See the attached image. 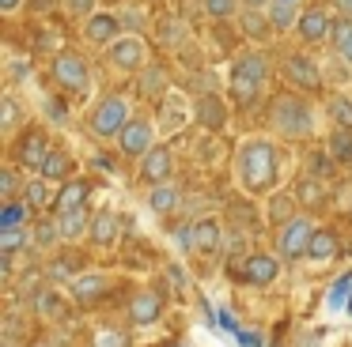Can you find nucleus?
I'll list each match as a JSON object with an SVG mask.
<instances>
[{"label": "nucleus", "instance_id": "nucleus-8", "mask_svg": "<svg viewBox=\"0 0 352 347\" xmlns=\"http://www.w3.org/2000/svg\"><path fill=\"white\" fill-rule=\"evenodd\" d=\"M107 60H110V68H118V72L140 75L148 68V42L140 34H125L107 49Z\"/></svg>", "mask_w": 352, "mask_h": 347}, {"label": "nucleus", "instance_id": "nucleus-44", "mask_svg": "<svg viewBox=\"0 0 352 347\" xmlns=\"http://www.w3.org/2000/svg\"><path fill=\"white\" fill-rule=\"evenodd\" d=\"M46 279H54V283H72V264L69 261H54V264H46Z\"/></svg>", "mask_w": 352, "mask_h": 347}, {"label": "nucleus", "instance_id": "nucleus-2", "mask_svg": "<svg viewBox=\"0 0 352 347\" xmlns=\"http://www.w3.org/2000/svg\"><path fill=\"white\" fill-rule=\"evenodd\" d=\"M265 80H269V60L265 53L250 49V53H239L235 60H231V95H235L239 106H254L261 98V91H265Z\"/></svg>", "mask_w": 352, "mask_h": 347}, {"label": "nucleus", "instance_id": "nucleus-43", "mask_svg": "<svg viewBox=\"0 0 352 347\" xmlns=\"http://www.w3.org/2000/svg\"><path fill=\"white\" fill-rule=\"evenodd\" d=\"M16 193H19V178H16L12 166H4V170H0V196H4V200H16Z\"/></svg>", "mask_w": 352, "mask_h": 347}, {"label": "nucleus", "instance_id": "nucleus-26", "mask_svg": "<svg viewBox=\"0 0 352 347\" xmlns=\"http://www.w3.org/2000/svg\"><path fill=\"white\" fill-rule=\"evenodd\" d=\"M178 200H182V196H178V189L170 185V181L148 189V211H152V215H170V211L178 208Z\"/></svg>", "mask_w": 352, "mask_h": 347}, {"label": "nucleus", "instance_id": "nucleus-39", "mask_svg": "<svg viewBox=\"0 0 352 347\" xmlns=\"http://www.w3.org/2000/svg\"><path fill=\"white\" fill-rule=\"evenodd\" d=\"M38 317H46V321H57V317L65 313V298H61V291H42L38 294Z\"/></svg>", "mask_w": 352, "mask_h": 347}, {"label": "nucleus", "instance_id": "nucleus-22", "mask_svg": "<svg viewBox=\"0 0 352 347\" xmlns=\"http://www.w3.org/2000/svg\"><path fill=\"white\" fill-rule=\"evenodd\" d=\"M299 4L296 0H273L269 4V23H273V30L276 34H288V30H296L299 27Z\"/></svg>", "mask_w": 352, "mask_h": 347}, {"label": "nucleus", "instance_id": "nucleus-13", "mask_svg": "<svg viewBox=\"0 0 352 347\" xmlns=\"http://www.w3.org/2000/svg\"><path fill=\"white\" fill-rule=\"evenodd\" d=\"M329 30H333V19H329V12H326V8H307V12L299 15L296 34L303 38L307 45H314V42H326V38H329Z\"/></svg>", "mask_w": 352, "mask_h": 347}, {"label": "nucleus", "instance_id": "nucleus-34", "mask_svg": "<svg viewBox=\"0 0 352 347\" xmlns=\"http://www.w3.org/2000/svg\"><path fill=\"white\" fill-rule=\"evenodd\" d=\"M329 121L337 125V132H352V98L349 95L329 98Z\"/></svg>", "mask_w": 352, "mask_h": 347}, {"label": "nucleus", "instance_id": "nucleus-46", "mask_svg": "<svg viewBox=\"0 0 352 347\" xmlns=\"http://www.w3.org/2000/svg\"><path fill=\"white\" fill-rule=\"evenodd\" d=\"M175 241H178V249H182V253H190V249H193V226L178 230V234H175Z\"/></svg>", "mask_w": 352, "mask_h": 347}, {"label": "nucleus", "instance_id": "nucleus-37", "mask_svg": "<svg viewBox=\"0 0 352 347\" xmlns=\"http://www.w3.org/2000/svg\"><path fill=\"white\" fill-rule=\"evenodd\" d=\"M129 344H133V336L125 328H114V324H102L91 336V347H129Z\"/></svg>", "mask_w": 352, "mask_h": 347}, {"label": "nucleus", "instance_id": "nucleus-14", "mask_svg": "<svg viewBox=\"0 0 352 347\" xmlns=\"http://www.w3.org/2000/svg\"><path fill=\"white\" fill-rule=\"evenodd\" d=\"M170 170H175V155H170V147H163V143L140 158V178L152 181V185H163V181L170 178Z\"/></svg>", "mask_w": 352, "mask_h": 347}, {"label": "nucleus", "instance_id": "nucleus-45", "mask_svg": "<svg viewBox=\"0 0 352 347\" xmlns=\"http://www.w3.org/2000/svg\"><path fill=\"white\" fill-rule=\"evenodd\" d=\"M46 196H50V193H46V181H42V178L31 181V185L23 189V200L31 204V208H42V204H46Z\"/></svg>", "mask_w": 352, "mask_h": 347}, {"label": "nucleus", "instance_id": "nucleus-12", "mask_svg": "<svg viewBox=\"0 0 352 347\" xmlns=\"http://www.w3.org/2000/svg\"><path fill=\"white\" fill-rule=\"evenodd\" d=\"M186 121H190V102H186V95L170 91V95L163 98V113L155 117L160 136H170V132H178V128H186Z\"/></svg>", "mask_w": 352, "mask_h": 347}, {"label": "nucleus", "instance_id": "nucleus-29", "mask_svg": "<svg viewBox=\"0 0 352 347\" xmlns=\"http://www.w3.org/2000/svg\"><path fill=\"white\" fill-rule=\"evenodd\" d=\"M31 241H34V249H42V253H50V249H57L61 246V230H57V219H38V223L31 226Z\"/></svg>", "mask_w": 352, "mask_h": 347}, {"label": "nucleus", "instance_id": "nucleus-25", "mask_svg": "<svg viewBox=\"0 0 352 347\" xmlns=\"http://www.w3.org/2000/svg\"><path fill=\"white\" fill-rule=\"evenodd\" d=\"M137 83H140V95L144 98H167L170 95V80L160 64H148L144 72L137 75Z\"/></svg>", "mask_w": 352, "mask_h": 347}, {"label": "nucleus", "instance_id": "nucleus-48", "mask_svg": "<svg viewBox=\"0 0 352 347\" xmlns=\"http://www.w3.org/2000/svg\"><path fill=\"white\" fill-rule=\"evenodd\" d=\"M239 4H243L246 12H269V4H273V0H239Z\"/></svg>", "mask_w": 352, "mask_h": 347}, {"label": "nucleus", "instance_id": "nucleus-41", "mask_svg": "<svg viewBox=\"0 0 352 347\" xmlns=\"http://www.w3.org/2000/svg\"><path fill=\"white\" fill-rule=\"evenodd\" d=\"M243 12L239 0H205V15L208 19H231V15Z\"/></svg>", "mask_w": 352, "mask_h": 347}, {"label": "nucleus", "instance_id": "nucleus-9", "mask_svg": "<svg viewBox=\"0 0 352 347\" xmlns=\"http://www.w3.org/2000/svg\"><path fill=\"white\" fill-rule=\"evenodd\" d=\"M284 276V261L276 253H250L239 268V279L250 287H273Z\"/></svg>", "mask_w": 352, "mask_h": 347}, {"label": "nucleus", "instance_id": "nucleus-3", "mask_svg": "<svg viewBox=\"0 0 352 347\" xmlns=\"http://www.w3.org/2000/svg\"><path fill=\"white\" fill-rule=\"evenodd\" d=\"M273 128L280 140H311L318 117H314V106L299 95H280L273 102Z\"/></svg>", "mask_w": 352, "mask_h": 347}, {"label": "nucleus", "instance_id": "nucleus-20", "mask_svg": "<svg viewBox=\"0 0 352 347\" xmlns=\"http://www.w3.org/2000/svg\"><path fill=\"white\" fill-rule=\"evenodd\" d=\"M69 170H72V158H69V151H61V147H50L46 151V158H42V166H38V178L42 181H72L69 178Z\"/></svg>", "mask_w": 352, "mask_h": 347}, {"label": "nucleus", "instance_id": "nucleus-33", "mask_svg": "<svg viewBox=\"0 0 352 347\" xmlns=\"http://www.w3.org/2000/svg\"><path fill=\"white\" fill-rule=\"evenodd\" d=\"M337 249H341V238H337L333 230H326V226H318V234H314V241H311V253H307V261H329Z\"/></svg>", "mask_w": 352, "mask_h": 347}, {"label": "nucleus", "instance_id": "nucleus-11", "mask_svg": "<svg viewBox=\"0 0 352 347\" xmlns=\"http://www.w3.org/2000/svg\"><path fill=\"white\" fill-rule=\"evenodd\" d=\"M125 34H129V30H122V19L110 15V12H99V15H91V19L84 23V42L99 45V49H110V45H114L118 38H125Z\"/></svg>", "mask_w": 352, "mask_h": 347}, {"label": "nucleus", "instance_id": "nucleus-51", "mask_svg": "<svg viewBox=\"0 0 352 347\" xmlns=\"http://www.w3.org/2000/svg\"><path fill=\"white\" fill-rule=\"evenodd\" d=\"M303 185H307V189H299V196H307V200L314 204V200H318L322 193H318V189H314V181H303Z\"/></svg>", "mask_w": 352, "mask_h": 347}, {"label": "nucleus", "instance_id": "nucleus-42", "mask_svg": "<svg viewBox=\"0 0 352 347\" xmlns=\"http://www.w3.org/2000/svg\"><path fill=\"white\" fill-rule=\"evenodd\" d=\"M61 4H65V12H69V15H80V19H91V15H99L102 12V8H99V0H61Z\"/></svg>", "mask_w": 352, "mask_h": 347}, {"label": "nucleus", "instance_id": "nucleus-18", "mask_svg": "<svg viewBox=\"0 0 352 347\" xmlns=\"http://www.w3.org/2000/svg\"><path fill=\"white\" fill-rule=\"evenodd\" d=\"M220 246H223V226L216 223L212 215L197 219V223H193V249H197V253H216Z\"/></svg>", "mask_w": 352, "mask_h": 347}, {"label": "nucleus", "instance_id": "nucleus-47", "mask_svg": "<svg viewBox=\"0 0 352 347\" xmlns=\"http://www.w3.org/2000/svg\"><path fill=\"white\" fill-rule=\"evenodd\" d=\"M12 75H16V80H31L34 75V68H27V60H12V68H8Z\"/></svg>", "mask_w": 352, "mask_h": 347}, {"label": "nucleus", "instance_id": "nucleus-4", "mask_svg": "<svg viewBox=\"0 0 352 347\" xmlns=\"http://www.w3.org/2000/svg\"><path fill=\"white\" fill-rule=\"evenodd\" d=\"M137 117L133 113V102L125 95H102L99 102L87 110V132L95 140H122L125 125Z\"/></svg>", "mask_w": 352, "mask_h": 347}, {"label": "nucleus", "instance_id": "nucleus-28", "mask_svg": "<svg viewBox=\"0 0 352 347\" xmlns=\"http://www.w3.org/2000/svg\"><path fill=\"white\" fill-rule=\"evenodd\" d=\"M329 45H333V57L349 60L352 64V19H333V30H329Z\"/></svg>", "mask_w": 352, "mask_h": 347}, {"label": "nucleus", "instance_id": "nucleus-30", "mask_svg": "<svg viewBox=\"0 0 352 347\" xmlns=\"http://www.w3.org/2000/svg\"><path fill=\"white\" fill-rule=\"evenodd\" d=\"M265 211H269V223H276V226L292 223V219L299 215V211H296V196H292V193H273Z\"/></svg>", "mask_w": 352, "mask_h": 347}, {"label": "nucleus", "instance_id": "nucleus-32", "mask_svg": "<svg viewBox=\"0 0 352 347\" xmlns=\"http://www.w3.org/2000/svg\"><path fill=\"white\" fill-rule=\"evenodd\" d=\"M31 204L27 200H4L0 208V230H16V226H27V215H31Z\"/></svg>", "mask_w": 352, "mask_h": 347}, {"label": "nucleus", "instance_id": "nucleus-49", "mask_svg": "<svg viewBox=\"0 0 352 347\" xmlns=\"http://www.w3.org/2000/svg\"><path fill=\"white\" fill-rule=\"evenodd\" d=\"M333 12L341 15V19H352V0H333Z\"/></svg>", "mask_w": 352, "mask_h": 347}, {"label": "nucleus", "instance_id": "nucleus-7", "mask_svg": "<svg viewBox=\"0 0 352 347\" xmlns=\"http://www.w3.org/2000/svg\"><path fill=\"white\" fill-rule=\"evenodd\" d=\"M118 147L129 158H144L148 151H155L160 147V125H155V117H133L129 125H125Z\"/></svg>", "mask_w": 352, "mask_h": 347}, {"label": "nucleus", "instance_id": "nucleus-31", "mask_svg": "<svg viewBox=\"0 0 352 347\" xmlns=\"http://www.w3.org/2000/svg\"><path fill=\"white\" fill-rule=\"evenodd\" d=\"M46 151H50L46 136H42V132H31V136L23 140V147H19V163H23V166H31V170H38V166H42V158H46Z\"/></svg>", "mask_w": 352, "mask_h": 347}, {"label": "nucleus", "instance_id": "nucleus-53", "mask_svg": "<svg viewBox=\"0 0 352 347\" xmlns=\"http://www.w3.org/2000/svg\"><path fill=\"white\" fill-rule=\"evenodd\" d=\"M175 347H182V344H175Z\"/></svg>", "mask_w": 352, "mask_h": 347}, {"label": "nucleus", "instance_id": "nucleus-10", "mask_svg": "<svg viewBox=\"0 0 352 347\" xmlns=\"http://www.w3.org/2000/svg\"><path fill=\"white\" fill-rule=\"evenodd\" d=\"M280 68H284V80H288L292 87L318 91L322 83H326V72H322V64H318L314 57H307V53H288Z\"/></svg>", "mask_w": 352, "mask_h": 347}, {"label": "nucleus", "instance_id": "nucleus-1", "mask_svg": "<svg viewBox=\"0 0 352 347\" xmlns=\"http://www.w3.org/2000/svg\"><path fill=\"white\" fill-rule=\"evenodd\" d=\"M235 185L246 196H273L280 185V147L269 136H243L235 143Z\"/></svg>", "mask_w": 352, "mask_h": 347}, {"label": "nucleus", "instance_id": "nucleus-5", "mask_svg": "<svg viewBox=\"0 0 352 347\" xmlns=\"http://www.w3.org/2000/svg\"><path fill=\"white\" fill-rule=\"evenodd\" d=\"M314 234H318L314 219L299 211L292 223H284L280 230H276V256H280V261H303V256L311 253Z\"/></svg>", "mask_w": 352, "mask_h": 347}, {"label": "nucleus", "instance_id": "nucleus-15", "mask_svg": "<svg viewBox=\"0 0 352 347\" xmlns=\"http://www.w3.org/2000/svg\"><path fill=\"white\" fill-rule=\"evenodd\" d=\"M87 196H91V181L87 178H72L61 185V193L54 196V211L65 215V211H76V208H87Z\"/></svg>", "mask_w": 352, "mask_h": 347}, {"label": "nucleus", "instance_id": "nucleus-16", "mask_svg": "<svg viewBox=\"0 0 352 347\" xmlns=\"http://www.w3.org/2000/svg\"><path fill=\"white\" fill-rule=\"evenodd\" d=\"M152 30H155V42H160L163 49H182L186 38H190V27H186L182 15H160Z\"/></svg>", "mask_w": 352, "mask_h": 347}, {"label": "nucleus", "instance_id": "nucleus-27", "mask_svg": "<svg viewBox=\"0 0 352 347\" xmlns=\"http://www.w3.org/2000/svg\"><path fill=\"white\" fill-rule=\"evenodd\" d=\"M223 121H228V110H223L220 98H216V95L201 98V102H197V125L212 132V128H223Z\"/></svg>", "mask_w": 352, "mask_h": 347}, {"label": "nucleus", "instance_id": "nucleus-23", "mask_svg": "<svg viewBox=\"0 0 352 347\" xmlns=\"http://www.w3.org/2000/svg\"><path fill=\"white\" fill-rule=\"evenodd\" d=\"M72 298L76 302H87V298H99L102 291H107V276L102 272H76V279L69 283Z\"/></svg>", "mask_w": 352, "mask_h": 347}, {"label": "nucleus", "instance_id": "nucleus-50", "mask_svg": "<svg viewBox=\"0 0 352 347\" xmlns=\"http://www.w3.org/2000/svg\"><path fill=\"white\" fill-rule=\"evenodd\" d=\"M19 8H23V0H0V12L4 15H16Z\"/></svg>", "mask_w": 352, "mask_h": 347}, {"label": "nucleus", "instance_id": "nucleus-19", "mask_svg": "<svg viewBox=\"0 0 352 347\" xmlns=\"http://www.w3.org/2000/svg\"><path fill=\"white\" fill-rule=\"evenodd\" d=\"M118 234H122V219H118L114 211H95V219H91V246L110 249L118 241Z\"/></svg>", "mask_w": 352, "mask_h": 347}, {"label": "nucleus", "instance_id": "nucleus-17", "mask_svg": "<svg viewBox=\"0 0 352 347\" xmlns=\"http://www.w3.org/2000/svg\"><path fill=\"white\" fill-rule=\"evenodd\" d=\"M160 313H163V298L155 291H137L133 294V302H129V321L133 324H155L160 321Z\"/></svg>", "mask_w": 352, "mask_h": 347}, {"label": "nucleus", "instance_id": "nucleus-40", "mask_svg": "<svg viewBox=\"0 0 352 347\" xmlns=\"http://www.w3.org/2000/svg\"><path fill=\"white\" fill-rule=\"evenodd\" d=\"M322 72H326V80L337 83V87H349V83H352V64H349V60H341V57H333Z\"/></svg>", "mask_w": 352, "mask_h": 347}, {"label": "nucleus", "instance_id": "nucleus-38", "mask_svg": "<svg viewBox=\"0 0 352 347\" xmlns=\"http://www.w3.org/2000/svg\"><path fill=\"white\" fill-rule=\"evenodd\" d=\"M329 155H333V163L341 166H352V132H329Z\"/></svg>", "mask_w": 352, "mask_h": 347}, {"label": "nucleus", "instance_id": "nucleus-24", "mask_svg": "<svg viewBox=\"0 0 352 347\" xmlns=\"http://www.w3.org/2000/svg\"><path fill=\"white\" fill-rule=\"evenodd\" d=\"M239 27L250 42H269L273 38V23H269V12H239Z\"/></svg>", "mask_w": 352, "mask_h": 347}, {"label": "nucleus", "instance_id": "nucleus-36", "mask_svg": "<svg viewBox=\"0 0 352 347\" xmlns=\"http://www.w3.org/2000/svg\"><path fill=\"white\" fill-rule=\"evenodd\" d=\"M23 125V106L16 102V95H4L0 98V128L4 132H16Z\"/></svg>", "mask_w": 352, "mask_h": 347}, {"label": "nucleus", "instance_id": "nucleus-35", "mask_svg": "<svg viewBox=\"0 0 352 347\" xmlns=\"http://www.w3.org/2000/svg\"><path fill=\"white\" fill-rule=\"evenodd\" d=\"M34 246L31 241V230L27 226H16V230H0V256H16L19 249Z\"/></svg>", "mask_w": 352, "mask_h": 347}, {"label": "nucleus", "instance_id": "nucleus-21", "mask_svg": "<svg viewBox=\"0 0 352 347\" xmlns=\"http://www.w3.org/2000/svg\"><path fill=\"white\" fill-rule=\"evenodd\" d=\"M57 219V230H61L65 241H76L84 238V234H91V219L87 215V208H76V211H65V215H54Z\"/></svg>", "mask_w": 352, "mask_h": 347}, {"label": "nucleus", "instance_id": "nucleus-6", "mask_svg": "<svg viewBox=\"0 0 352 347\" xmlns=\"http://www.w3.org/2000/svg\"><path fill=\"white\" fill-rule=\"evenodd\" d=\"M50 72H54V80L61 83L65 91H91V87H95L91 64H87L84 53H72V49L57 53L54 64H50Z\"/></svg>", "mask_w": 352, "mask_h": 347}, {"label": "nucleus", "instance_id": "nucleus-52", "mask_svg": "<svg viewBox=\"0 0 352 347\" xmlns=\"http://www.w3.org/2000/svg\"><path fill=\"white\" fill-rule=\"evenodd\" d=\"M0 276L12 279V256H0Z\"/></svg>", "mask_w": 352, "mask_h": 347}]
</instances>
